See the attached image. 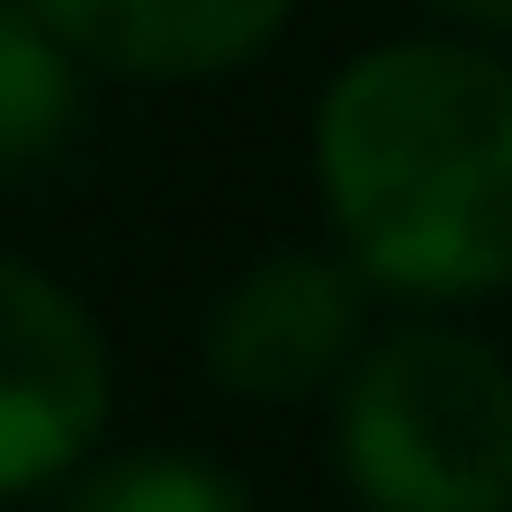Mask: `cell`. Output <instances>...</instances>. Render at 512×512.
<instances>
[{
  "label": "cell",
  "instance_id": "1",
  "mask_svg": "<svg viewBox=\"0 0 512 512\" xmlns=\"http://www.w3.org/2000/svg\"><path fill=\"white\" fill-rule=\"evenodd\" d=\"M315 189L360 279L477 297L512 279V72L468 45H378L315 108Z\"/></svg>",
  "mask_w": 512,
  "mask_h": 512
},
{
  "label": "cell",
  "instance_id": "2",
  "mask_svg": "<svg viewBox=\"0 0 512 512\" xmlns=\"http://www.w3.org/2000/svg\"><path fill=\"white\" fill-rule=\"evenodd\" d=\"M333 450L369 512H512V369L468 333H396L351 369Z\"/></svg>",
  "mask_w": 512,
  "mask_h": 512
},
{
  "label": "cell",
  "instance_id": "3",
  "mask_svg": "<svg viewBox=\"0 0 512 512\" xmlns=\"http://www.w3.org/2000/svg\"><path fill=\"white\" fill-rule=\"evenodd\" d=\"M108 423V351L81 297L0 261V495L54 486Z\"/></svg>",
  "mask_w": 512,
  "mask_h": 512
},
{
  "label": "cell",
  "instance_id": "4",
  "mask_svg": "<svg viewBox=\"0 0 512 512\" xmlns=\"http://www.w3.org/2000/svg\"><path fill=\"white\" fill-rule=\"evenodd\" d=\"M351 342H360V279L342 261H315V252L252 261L225 288V306L207 315V369H216V387L261 396V405H288V396L324 387Z\"/></svg>",
  "mask_w": 512,
  "mask_h": 512
},
{
  "label": "cell",
  "instance_id": "5",
  "mask_svg": "<svg viewBox=\"0 0 512 512\" xmlns=\"http://www.w3.org/2000/svg\"><path fill=\"white\" fill-rule=\"evenodd\" d=\"M36 9L54 18L72 54L144 72V81L234 72L288 27V0H36Z\"/></svg>",
  "mask_w": 512,
  "mask_h": 512
},
{
  "label": "cell",
  "instance_id": "6",
  "mask_svg": "<svg viewBox=\"0 0 512 512\" xmlns=\"http://www.w3.org/2000/svg\"><path fill=\"white\" fill-rule=\"evenodd\" d=\"M81 72L36 0H0V162H36L72 135Z\"/></svg>",
  "mask_w": 512,
  "mask_h": 512
},
{
  "label": "cell",
  "instance_id": "7",
  "mask_svg": "<svg viewBox=\"0 0 512 512\" xmlns=\"http://www.w3.org/2000/svg\"><path fill=\"white\" fill-rule=\"evenodd\" d=\"M63 512H252V495L207 468V459H180V450H144V459H117L99 468Z\"/></svg>",
  "mask_w": 512,
  "mask_h": 512
},
{
  "label": "cell",
  "instance_id": "8",
  "mask_svg": "<svg viewBox=\"0 0 512 512\" xmlns=\"http://www.w3.org/2000/svg\"><path fill=\"white\" fill-rule=\"evenodd\" d=\"M450 18H477V27H512V0H441Z\"/></svg>",
  "mask_w": 512,
  "mask_h": 512
}]
</instances>
